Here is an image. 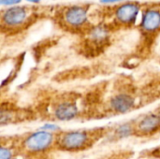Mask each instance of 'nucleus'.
<instances>
[{
  "label": "nucleus",
  "instance_id": "1",
  "mask_svg": "<svg viewBox=\"0 0 160 159\" xmlns=\"http://www.w3.org/2000/svg\"><path fill=\"white\" fill-rule=\"evenodd\" d=\"M55 137L52 132L43 129L29 134L23 141V148L31 154H38L49 150L54 143Z\"/></svg>",
  "mask_w": 160,
  "mask_h": 159
},
{
  "label": "nucleus",
  "instance_id": "2",
  "mask_svg": "<svg viewBox=\"0 0 160 159\" xmlns=\"http://www.w3.org/2000/svg\"><path fill=\"white\" fill-rule=\"evenodd\" d=\"M31 14L32 11L30 10V7L21 6L11 7L2 13V27L10 29L22 27L29 21Z\"/></svg>",
  "mask_w": 160,
  "mask_h": 159
},
{
  "label": "nucleus",
  "instance_id": "3",
  "mask_svg": "<svg viewBox=\"0 0 160 159\" xmlns=\"http://www.w3.org/2000/svg\"><path fill=\"white\" fill-rule=\"evenodd\" d=\"M90 141V136L86 131L71 130L61 135L58 145L65 151H79L84 149Z\"/></svg>",
  "mask_w": 160,
  "mask_h": 159
},
{
  "label": "nucleus",
  "instance_id": "4",
  "mask_svg": "<svg viewBox=\"0 0 160 159\" xmlns=\"http://www.w3.org/2000/svg\"><path fill=\"white\" fill-rule=\"evenodd\" d=\"M62 21L70 28L82 27L87 22V9L82 6H70L62 12Z\"/></svg>",
  "mask_w": 160,
  "mask_h": 159
},
{
  "label": "nucleus",
  "instance_id": "5",
  "mask_svg": "<svg viewBox=\"0 0 160 159\" xmlns=\"http://www.w3.org/2000/svg\"><path fill=\"white\" fill-rule=\"evenodd\" d=\"M141 7L139 3L129 2L118 6L114 10L115 20L123 25H130L135 22L140 12Z\"/></svg>",
  "mask_w": 160,
  "mask_h": 159
},
{
  "label": "nucleus",
  "instance_id": "6",
  "mask_svg": "<svg viewBox=\"0 0 160 159\" xmlns=\"http://www.w3.org/2000/svg\"><path fill=\"white\" fill-rule=\"evenodd\" d=\"M141 27L145 33H155L160 29V6H152L142 12Z\"/></svg>",
  "mask_w": 160,
  "mask_h": 159
},
{
  "label": "nucleus",
  "instance_id": "7",
  "mask_svg": "<svg viewBox=\"0 0 160 159\" xmlns=\"http://www.w3.org/2000/svg\"><path fill=\"white\" fill-rule=\"evenodd\" d=\"M110 106L114 112L124 114L133 109L135 106V100L130 95L121 93L112 97Z\"/></svg>",
  "mask_w": 160,
  "mask_h": 159
},
{
  "label": "nucleus",
  "instance_id": "8",
  "mask_svg": "<svg viewBox=\"0 0 160 159\" xmlns=\"http://www.w3.org/2000/svg\"><path fill=\"white\" fill-rule=\"evenodd\" d=\"M54 117L59 121H70L77 117L79 110L77 105L71 101H62L58 103L53 111Z\"/></svg>",
  "mask_w": 160,
  "mask_h": 159
},
{
  "label": "nucleus",
  "instance_id": "9",
  "mask_svg": "<svg viewBox=\"0 0 160 159\" xmlns=\"http://www.w3.org/2000/svg\"><path fill=\"white\" fill-rule=\"evenodd\" d=\"M160 127V114L149 113L143 116L137 125V131L143 135H149L156 132Z\"/></svg>",
  "mask_w": 160,
  "mask_h": 159
},
{
  "label": "nucleus",
  "instance_id": "10",
  "mask_svg": "<svg viewBox=\"0 0 160 159\" xmlns=\"http://www.w3.org/2000/svg\"><path fill=\"white\" fill-rule=\"evenodd\" d=\"M135 131V128L130 124H122L115 130V136L119 139H126L130 137Z\"/></svg>",
  "mask_w": 160,
  "mask_h": 159
},
{
  "label": "nucleus",
  "instance_id": "11",
  "mask_svg": "<svg viewBox=\"0 0 160 159\" xmlns=\"http://www.w3.org/2000/svg\"><path fill=\"white\" fill-rule=\"evenodd\" d=\"M0 159H13V152L10 148L2 145L0 148Z\"/></svg>",
  "mask_w": 160,
  "mask_h": 159
},
{
  "label": "nucleus",
  "instance_id": "12",
  "mask_svg": "<svg viewBox=\"0 0 160 159\" xmlns=\"http://www.w3.org/2000/svg\"><path fill=\"white\" fill-rule=\"evenodd\" d=\"M40 129H43V130H46L48 132H52V133H54L58 130H60V127L55 125V124H52V123H47L45 124Z\"/></svg>",
  "mask_w": 160,
  "mask_h": 159
},
{
  "label": "nucleus",
  "instance_id": "13",
  "mask_svg": "<svg viewBox=\"0 0 160 159\" xmlns=\"http://www.w3.org/2000/svg\"><path fill=\"white\" fill-rule=\"evenodd\" d=\"M21 2V0H4L1 2L2 5L6 6H12V5H17Z\"/></svg>",
  "mask_w": 160,
  "mask_h": 159
},
{
  "label": "nucleus",
  "instance_id": "14",
  "mask_svg": "<svg viewBox=\"0 0 160 159\" xmlns=\"http://www.w3.org/2000/svg\"><path fill=\"white\" fill-rule=\"evenodd\" d=\"M117 1H121V0H101V2L103 3H114Z\"/></svg>",
  "mask_w": 160,
  "mask_h": 159
},
{
  "label": "nucleus",
  "instance_id": "15",
  "mask_svg": "<svg viewBox=\"0 0 160 159\" xmlns=\"http://www.w3.org/2000/svg\"><path fill=\"white\" fill-rule=\"evenodd\" d=\"M26 1L31 2V3H38V2H39L40 0H26Z\"/></svg>",
  "mask_w": 160,
  "mask_h": 159
},
{
  "label": "nucleus",
  "instance_id": "16",
  "mask_svg": "<svg viewBox=\"0 0 160 159\" xmlns=\"http://www.w3.org/2000/svg\"><path fill=\"white\" fill-rule=\"evenodd\" d=\"M2 1H4V0H0V2H2Z\"/></svg>",
  "mask_w": 160,
  "mask_h": 159
}]
</instances>
